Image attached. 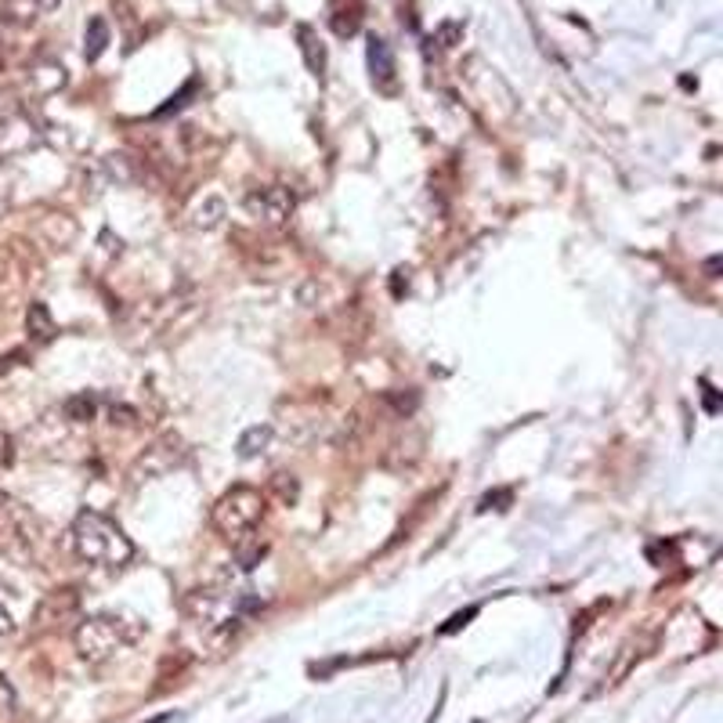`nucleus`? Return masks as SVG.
Listing matches in <instances>:
<instances>
[{
  "instance_id": "f257e3e1",
  "label": "nucleus",
  "mask_w": 723,
  "mask_h": 723,
  "mask_svg": "<svg viewBox=\"0 0 723 723\" xmlns=\"http://www.w3.org/2000/svg\"><path fill=\"white\" fill-rule=\"evenodd\" d=\"M0 554L23 568H44L55 554L48 521L5 493H0Z\"/></svg>"
},
{
  "instance_id": "f03ea898",
  "label": "nucleus",
  "mask_w": 723,
  "mask_h": 723,
  "mask_svg": "<svg viewBox=\"0 0 723 723\" xmlns=\"http://www.w3.org/2000/svg\"><path fill=\"white\" fill-rule=\"evenodd\" d=\"M69 539H73V554L95 568H127L138 554L134 539L102 511H80L69 529Z\"/></svg>"
},
{
  "instance_id": "7ed1b4c3",
  "label": "nucleus",
  "mask_w": 723,
  "mask_h": 723,
  "mask_svg": "<svg viewBox=\"0 0 723 723\" xmlns=\"http://www.w3.org/2000/svg\"><path fill=\"white\" fill-rule=\"evenodd\" d=\"M145 622L138 615H127V611H98V615H87L80 619L73 640H77V651L84 662H113L116 655L131 651L141 637H145Z\"/></svg>"
},
{
  "instance_id": "20e7f679",
  "label": "nucleus",
  "mask_w": 723,
  "mask_h": 723,
  "mask_svg": "<svg viewBox=\"0 0 723 723\" xmlns=\"http://www.w3.org/2000/svg\"><path fill=\"white\" fill-rule=\"evenodd\" d=\"M265 503H268V500H265L261 489H254V485H231V489L213 503L210 521H213L217 536L235 547V543H243L247 536L258 532V525H261V518H265Z\"/></svg>"
},
{
  "instance_id": "39448f33",
  "label": "nucleus",
  "mask_w": 723,
  "mask_h": 723,
  "mask_svg": "<svg viewBox=\"0 0 723 723\" xmlns=\"http://www.w3.org/2000/svg\"><path fill=\"white\" fill-rule=\"evenodd\" d=\"M188 459V445H185V438L181 434H163V438H156L138 459H134V466H131V477L138 481H159V477H167V474H174L181 463Z\"/></svg>"
},
{
  "instance_id": "423d86ee",
  "label": "nucleus",
  "mask_w": 723,
  "mask_h": 723,
  "mask_svg": "<svg viewBox=\"0 0 723 723\" xmlns=\"http://www.w3.org/2000/svg\"><path fill=\"white\" fill-rule=\"evenodd\" d=\"M41 123L26 109H0V159L23 156L41 145Z\"/></svg>"
},
{
  "instance_id": "0eeeda50",
  "label": "nucleus",
  "mask_w": 723,
  "mask_h": 723,
  "mask_svg": "<svg viewBox=\"0 0 723 723\" xmlns=\"http://www.w3.org/2000/svg\"><path fill=\"white\" fill-rule=\"evenodd\" d=\"M297 210V195L286 185H268L247 195V213L265 228H283Z\"/></svg>"
},
{
  "instance_id": "6e6552de",
  "label": "nucleus",
  "mask_w": 723,
  "mask_h": 723,
  "mask_svg": "<svg viewBox=\"0 0 723 723\" xmlns=\"http://www.w3.org/2000/svg\"><path fill=\"white\" fill-rule=\"evenodd\" d=\"M366 62H369V77L380 91H391L394 87V51L384 37H369V48H366Z\"/></svg>"
},
{
  "instance_id": "1a4fd4ad",
  "label": "nucleus",
  "mask_w": 723,
  "mask_h": 723,
  "mask_svg": "<svg viewBox=\"0 0 723 723\" xmlns=\"http://www.w3.org/2000/svg\"><path fill=\"white\" fill-rule=\"evenodd\" d=\"M272 438H276V427H272V423H254V427H247L243 434H239L235 456H239V459H258V456H265V452L272 448Z\"/></svg>"
},
{
  "instance_id": "9d476101",
  "label": "nucleus",
  "mask_w": 723,
  "mask_h": 723,
  "mask_svg": "<svg viewBox=\"0 0 723 723\" xmlns=\"http://www.w3.org/2000/svg\"><path fill=\"white\" fill-rule=\"evenodd\" d=\"M297 41H301V55H304L308 73L322 80V77H326V62H330V59H326V44L319 41V33H315L308 23L297 26Z\"/></svg>"
},
{
  "instance_id": "9b49d317",
  "label": "nucleus",
  "mask_w": 723,
  "mask_h": 723,
  "mask_svg": "<svg viewBox=\"0 0 723 723\" xmlns=\"http://www.w3.org/2000/svg\"><path fill=\"white\" fill-rule=\"evenodd\" d=\"M224 217H228V206H224V199H221V195H203V203H195V206H192V213H188V224H192L195 231H213V228H221V224H224Z\"/></svg>"
},
{
  "instance_id": "f8f14e48",
  "label": "nucleus",
  "mask_w": 723,
  "mask_h": 723,
  "mask_svg": "<svg viewBox=\"0 0 723 723\" xmlns=\"http://www.w3.org/2000/svg\"><path fill=\"white\" fill-rule=\"evenodd\" d=\"M26 333H30V340H37V344H48V340L59 337V322H55V315H51V308H48L44 301H33V304L26 308Z\"/></svg>"
},
{
  "instance_id": "ddd939ff",
  "label": "nucleus",
  "mask_w": 723,
  "mask_h": 723,
  "mask_svg": "<svg viewBox=\"0 0 723 723\" xmlns=\"http://www.w3.org/2000/svg\"><path fill=\"white\" fill-rule=\"evenodd\" d=\"M109 23L102 19V15H95L91 23H87V30H84V59L87 62H98L102 55H105V48H109Z\"/></svg>"
},
{
  "instance_id": "4468645a",
  "label": "nucleus",
  "mask_w": 723,
  "mask_h": 723,
  "mask_svg": "<svg viewBox=\"0 0 723 723\" xmlns=\"http://www.w3.org/2000/svg\"><path fill=\"white\" fill-rule=\"evenodd\" d=\"M98 416V398L95 394H87V391H80V394H73V398H66V405H62V420L66 423H91Z\"/></svg>"
},
{
  "instance_id": "2eb2a0df",
  "label": "nucleus",
  "mask_w": 723,
  "mask_h": 723,
  "mask_svg": "<svg viewBox=\"0 0 723 723\" xmlns=\"http://www.w3.org/2000/svg\"><path fill=\"white\" fill-rule=\"evenodd\" d=\"M231 550H235V557H239V568H243V572L258 568V565H261V557L268 554V547L261 543V536H258V532H254V536H247L243 543H235Z\"/></svg>"
},
{
  "instance_id": "dca6fc26",
  "label": "nucleus",
  "mask_w": 723,
  "mask_h": 723,
  "mask_svg": "<svg viewBox=\"0 0 723 723\" xmlns=\"http://www.w3.org/2000/svg\"><path fill=\"white\" fill-rule=\"evenodd\" d=\"M358 23H362V5H351V12H344L340 5L333 8V33L337 37H355Z\"/></svg>"
},
{
  "instance_id": "f3484780",
  "label": "nucleus",
  "mask_w": 723,
  "mask_h": 723,
  "mask_svg": "<svg viewBox=\"0 0 723 723\" xmlns=\"http://www.w3.org/2000/svg\"><path fill=\"white\" fill-rule=\"evenodd\" d=\"M15 629V590L0 579V637H8Z\"/></svg>"
},
{
  "instance_id": "a211bd4d",
  "label": "nucleus",
  "mask_w": 723,
  "mask_h": 723,
  "mask_svg": "<svg viewBox=\"0 0 723 723\" xmlns=\"http://www.w3.org/2000/svg\"><path fill=\"white\" fill-rule=\"evenodd\" d=\"M195 91H199V80H195V77H192V80H188V84H185V87H181V91H177V95H174V98H170V102H167V105H159V109H156V120H163V116H170V113H181V109H185V105H188V98H192V95H195Z\"/></svg>"
},
{
  "instance_id": "6ab92c4d",
  "label": "nucleus",
  "mask_w": 723,
  "mask_h": 723,
  "mask_svg": "<svg viewBox=\"0 0 723 723\" xmlns=\"http://www.w3.org/2000/svg\"><path fill=\"white\" fill-rule=\"evenodd\" d=\"M434 37H438V44H441V48H456V44H459V37H463V23L448 19V23H441V26H438V33H434Z\"/></svg>"
},
{
  "instance_id": "aec40b11",
  "label": "nucleus",
  "mask_w": 723,
  "mask_h": 723,
  "mask_svg": "<svg viewBox=\"0 0 723 723\" xmlns=\"http://www.w3.org/2000/svg\"><path fill=\"white\" fill-rule=\"evenodd\" d=\"M272 485L279 489V496H283V503H297V481H294V474H276L272 477Z\"/></svg>"
},
{
  "instance_id": "412c9836",
  "label": "nucleus",
  "mask_w": 723,
  "mask_h": 723,
  "mask_svg": "<svg viewBox=\"0 0 723 723\" xmlns=\"http://www.w3.org/2000/svg\"><path fill=\"white\" fill-rule=\"evenodd\" d=\"M474 615H477V608H466V611H456V615H452V619H448V622H445V626H441L438 633H441V637H448V633L463 629V626H466V622H470Z\"/></svg>"
},
{
  "instance_id": "4be33fe9",
  "label": "nucleus",
  "mask_w": 723,
  "mask_h": 723,
  "mask_svg": "<svg viewBox=\"0 0 723 723\" xmlns=\"http://www.w3.org/2000/svg\"><path fill=\"white\" fill-rule=\"evenodd\" d=\"M701 394H705V412H712V416H716V412H719V394H716L709 384H701Z\"/></svg>"
},
{
  "instance_id": "5701e85b",
  "label": "nucleus",
  "mask_w": 723,
  "mask_h": 723,
  "mask_svg": "<svg viewBox=\"0 0 723 723\" xmlns=\"http://www.w3.org/2000/svg\"><path fill=\"white\" fill-rule=\"evenodd\" d=\"M59 5H62V0H33V8H37V12H55Z\"/></svg>"
},
{
  "instance_id": "b1692460",
  "label": "nucleus",
  "mask_w": 723,
  "mask_h": 723,
  "mask_svg": "<svg viewBox=\"0 0 723 723\" xmlns=\"http://www.w3.org/2000/svg\"><path fill=\"white\" fill-rule=\"evenodd\" d=\"M716 272H719V258H709V261H705V276L716 279Z\"/></svg>"
}]
</instances>
